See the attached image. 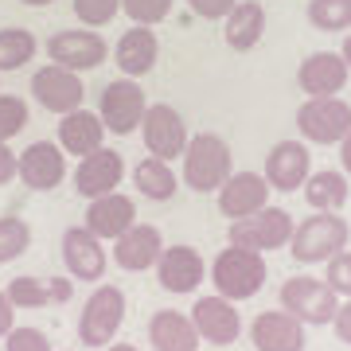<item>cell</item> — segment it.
<instances>
[{
	"mask_svg": "<svg viewBox=\"0 0 351 351\" xmlns=\"http://www.w3.org/2000/svg\"><path fill=\"white\" fill-rule=\"evenodd\" d=\"M348 239H351L348 219H339L336 211H313L308 219L293 226L289 250L301 265H320L328 258H336L339 250H348Z\"/></svg>",
	"mask_w": 351,
	"mask_h": 351,
	"instance_id": "6da1fadb",
	"label": "cell"
},
{
	"mask_svg": "<svg viewBox=\"0 0 351 351\" xmlns=\"http://www.w3.org/2000/svg\"><path fill=\"white\" fill-rule=\"evenodd\" d=\"M180 160H184V184L191 191H203V195L207 191H219L230 180V172H234L230 145L223 137H215V133H195L184 145Z\"/></svg>",
	"mask_w": 351,
	"mask_h": 351,
	"instance_id": "7a4b0ae2",
	"label": "cell"
},
{
	"mask_svg": "<svg viewBox=\"0 0 351 351\" xmlns=\"http://www.w3.org/2000/svg\"><path fill=\"white\" fill-rule=\"evenodd\" d=\"M211 281L219 289V297H226V301H250L265 285V258L258 250L226 246L211 262Z\"/></svg>",
	"mask_w": 351,
	"mask_h": 351,
	"instance_id": "3957f363",
	"label": "cell"
},
{
	"mask_svg": "<svg viewBox=\"0 0 351 351\" xmlns=\"http://www.w3.org/2000/svg\"><path fill=\"white\" fill-rule=\"evenodd\" d=\"M125 320V293L117 285H98L82 304V316H78V339L86 348H106L113 343L117 328Z\"/></svg>",
	"mask_w": 351,
	"mask_h": 351,
	"instance_id": "277c9868",
	"label": "cell"
},
{
	"mask_svg": "<svg viewBox=\"0 0 351 351\" xmlns=\"http://www.w3.org/2000/svg\"><path fill=\"white\" fill-rule=\"evenodd\" d=\"M281 308L293 313L304 328L308 324L320 328V324H332V316L339 308V293L320 277H289L281 285Z\"/></svg>",
	"mask_w": 351,
	"mask_h": 351,
	"instance_id": "5b68a950",
	"label": "cell"
},
{
	"mask_svg": "<svg viewBox=\"0 0 351 351\" xmlns=\"http://www.w3.org/2000/svg\"><path fill=\"white\" fill-rule=\"evenodd\" d=\"M149 110V98H145V90H141L137 78H113L110 86L101 90L98 98V117L106 133H117V137H129V133H137L141 129V117Z\"/></svg>",
	"mask_w": 351,
	"mask_h": 351,
	"instance_id": "8992f818",
	"label": "cell"
},
{
	"mask_svg": "<svg viewBox=\"0 0 351 351\" xmlns=\"http://www.w3.org/2000/svg\"><path fill=\"white\" fill-rule=\"evenodd\" d=\"M293 215L281 211V207H262V211L246 215V219H234L230 223V246H242V250H281L293 239Z\"/></svg>",
	"mask_w": 351,
	"mask_h": 351,
	"instance_id": "52a82bcc",
	"label": "cell"
},
{
	"mask_svg": "<svg viewBox=\"0 0 351 351\" xmlns=\"http://www.w3.org/2000/svg\"><path fill=\"white\" fill-rule=\"evenodd\" d=\"M297 129L313 145H339L351 133V101L343 98H308L297 110Z\"/></svg>",
	"mask_w": 351,
	"mask_h": 351,
	"instance_id": "ba28073f",
	"label": "cell"
},
{
	"mask_svg": "<svg viewBox=\"0 0 351 351\" xmlns=\"http://www.w3.org/2000/svg\"><path fill=\"white\" fill-rule=\"evenodd\" d=\"M32 98L51 113H71V110H82V98H86V86H82V78L75 71H66L59 63H47L39 66L36 75H32Z\"/></svg>",
	"mask_w": 351,
	"mask_h": 351,
	"instance_id": "9c48e42d",
	"label": "cell"
},
{
	"mask_svg": "<svg viewBox=\"0 0 351 351\" xmlns=\"http://www.w3.org/2000/svg\"><path fill=\"white\" fill-rule=\"evenodd\" d=\"M47 55H51V63H59V66H66V71L82 75V71H94V66L106 63L110 47H106V39H101L98 32L71 27V32H55V36L47 39Z\"/></svg>",
	"mask_w": 351,
	"mask_h": 351,
	"instance_id": "30bf717a",
	"label": "cell"
},
{
	"mask_svg": "<svg viewBox=\"0 0 351 351\" xmlns=\"http://www.w3.org/2000/svg\"><path fill=\"white\" fill-rule=\"evenodd\" d=\"M191 324L199 332L203 343H215V348H230V343H239L242 336V316L234 308V301H226V297H199L195 308H191Z\"/></svg>",
	"mask_w": 351,
	"mask_h": 351,
	"instance_id": "8fae6325",
	"label": "cell"
},
{
	"mask_svg": "<svg viewBox=\"0 0 351 351\" xmlns=\"http://www.w3.org/2000/svg\"><path fill=\"white\" fill-rule=\"evenodd\" d=\"M141 137H145L149 156L172 160V156H180L184 145H188V125H184V117H180L172 106L156 101V106H149L145 117H141Z\"/></svg>",
	"mask_w": 351,
	"mask_h": 351,
	"instance_id": "7c38bea8",
	"label": "cell"
},
{
	"mask_svg": "<svg viewBox=\"0 0 351 351\" xmlns=\"http://www.w3.org/2000/svg\"><path fill=\"white\" fill-rule=\"evenodd\" d=\"M16 176H20V184L32 188V191L59 188L63 176H66L63 149H59L55 141H36V145H27V149L16 156Z\"/></svg>",
	"mask_w": 351,
	"mask_h": 351,
	"instance_id": "4fadbf2b",
	"label": "cell"
},
{
	"mask_svg": "<svg viewBox=\"0 0 351 351\" xmlns=\"http://www.w3.org/2000/svg\"><path fill=\"white\" fill-rule=\"evenodd\" d=\"M106 262H110V254H106V246H101V239L94 230H86V226L63 230V265L75 281H90V285L101 281Z\"/></svg>",
	"mask_w": 351,
	"mask_h": 351,
	"instance_id": "5bb4252c",
	"label": "cell"
},
{
	"mask_svg": "<svg viewBox=\"0 0 351 351\" xmlns=\"http://www.w3.org/2000/svg\"><path fill=\"white\" fill-rule=\"evenodd\" d=\"M121 176H125L121 152L101 145V149L86 152V156L78 160V168H75V191H78V195H86V199H98V195L117 191Z\"/></svg>",
	"mask_w": 351,
	"mask_h": 351,
	"instance_id": "9a60e30c",
	"label": "cell"
},
{
	"mask_svg": "<svg viewBox=\"0 0 351 351\" xmlns=\"http://www.w3.org/2000/svg\"><path fill=\"white\" fill-rule=\"evenodd\" d=\"M160 254H164V239L152 223H133L121 239H113V262L121 265L125 274L152 269L160 262Z\"/></svg>",
	"mask_w": 351,
	"mask_h": 351,
	"instance_id": "2e32d148",
	"label": "cell"
},
{
	"mask_svg": "<svg viewBox=\"0 0 351 351\" xmlns=\"http://www.w3.org/2000/svg\"><path fill=\"white\" fill-rule=\"evenodd\" d=\"M262 176L274 191H301L308 180V145L304 141H277L265 156Z\"/></svg>",
	"mask_w": 351,
	"mask_h": 351,
	"instance_id": "e0dca14e",
	"label": "cell"
},
{
	"mask_svg": "<svg viewBox=\"0 0 351 351\" xmlns=\"http://www.w3.org/2000/svg\"><path fill=\"white\" fill-rule=\"evenodd\" d=\"M348 78H351V71L339 51H316L297 71V86L308 98H332V94H339V90L348 86Z\"/></svg>",
	"mask_w": 351,
	"mask_h": 351,
	"instance_id": "ac0fdd59",
	"label": "cell"
},
{
	"mask_svg": "<svg viewBox=\"0 0 351 351\" xmlns=\"http://www.w3.org/2000/svg\"><path fill=\"white\" fill-rule=\"evenodd\" d=\"M269 184H265V176L258 172H230L223 188H219V211L226 219H246V215L262 211L269 207Z\"/></svg>",
	"mask_w": 351,
	"mask_h": 351,
	"instance_id": "d6986e66",
	"label": "cell"
},
{
	"mask_svg": "<svg viewBox=\"0 0 351 351\" xmlns=\"http://www.w3.org/2000/svg\"><path fill=\"white\" fill-rule=\"evenodd\" d=\"M250 339L258 351H304V324L285 308L258 313L250 324Z\"/></svg>",
	"mask_w": 351,
	"mask_h": 351,
	"instance_id": "ffe728a7",
	"label": "cell"
},
{
	"mask_svg": "<svg viewBox=\"0 0 351 351\" xmlns=\"http://www.w3.org/2000/svg\"><path fill=\"white\" fill-rule=\"evenodd\" d=\"M137 223V203L121 195V191H110V195H98V199H90L86 207V230H94L101 242H113L121 239L129 226Z\"/></svg>",
	"mask_w": 351,
	"mask_h": 351,
	"instance_id": "44dd1931",
	"label": "cell"
},
{
	"mask_svg": "<svg viewBox=\"0 0 351 351\" xmlns=\"http://www.w3.org/2000/svg\"><path fill=\"white\" fill-rule=\"evenodd\" d=\"M203 274H207V265H203L199 250H191V246H164L160 262H156V277H160V285L168 293H191V289H199Z\"/></svg>",
	"mask_w": 351,
	"mask_h": 351,
	"instance_id": "7402d4cb",
	"label": "cell"
},
{
	"mask_svg": "<svg viewBox=\"0 0 351 351\" xmlns=\"http://www.w3.org/2000/svg\"><path fill=\"white\" fill-rule=\"evenodd\" d=\"M113 59H117V66H121V75H125V78L149 75L152 66H156V59H160V43H156V32H152V27L133 24L129 32H121L117 47H113Z\"/></svg>",
	"mask_w": 351,
	"mask_h": 351,
	"instance_id": "603a6c76",
	"label": "cell"
},
{
	"mask_svg": "<svg viewBox=\"0 0 351 351\" xmlns=\"http://www.w3.org/2000/svg\"><path fill=\"white\" fill-rule=\"evenodd\" d=\"M4 293L16 308H51V304H66L75 297V281H66V277H16V281H8Z\"/></svg>",
	"mask_w": 351,
	"mask_h": 351,
	"instance_id": "cb8c5ba5",
	"label": "cell"
},
{
	"mask_svg": "<svg viewBox=\"0 0 351 351\" xmlns=\"http://www.w3.org/2000/svg\"><path fill=\"white\" fill-rule=\"evenodd\" d=\"M149 343L156 351H199V332L191 324V316L176 313V308H160L149 320Z\"/></svg>",
	"mask_w": 351,
	"mask_h": 351,
	"instance_id": "d4e9b609",
	"label": "cell"
},
{
	"mask_svg": "<svg viewBox=\"0 0 351 351\" xmlns=\"http://www.w3.org/2000/svg\"><path fill=\"white\" fill-rule=\"evenodd\" d=\"M106 125L94 110H71L63 113V125H59V149L71 156H86V152L101 149Z\"/></svg>",
	"mask_w": 351,
	"mask_h": 351,
	"instance_id": "484cf974",
	"label": "cell"
},
{
	"mask_svg": "<svg viewBox=\"0 0 351 351\" xmlns=\"http://www.w3.org/2000/svg\"><path fill=\"white\" fill-rule=\"evenodd\" d=\"M226 24V43L234 51H250L262 43L265 36V8L258 4V0H239L230 12L223 16Z\"/></svg>",
	"mask_w": 351,
	"mask_h": 351,
	"instance_id": "4316f807",
	"label": "cell"
},
{
	"mask_svg": "<svg viewBox=\"0 0 351 351\" xmlns=\"http://www.w3.org/2000/svg\"><path fill=\"white\" fill-rule=\"evenodd\" d=\"M301 191H304V199H308V211H339L348 203V176L336 172V168L308 172Z\"/></svg>",
	"mask_w": 351,
	"mask_h": 351,
	"instance_id": "83f0119b",
	"label": "cell"
},
{
	"mask_svg": "<svg viewBox=\"0 0 351 351\" xmlns=\"http://www.w3.org/2000/svg\"><path fill=\"white\" fill-rule=\"evenodd\" d=\"M176 172H172V164L160 160V156H145V160L133 168V188L141 191V195H149V199L156 203H168L176 195Z\"/></svg>",
	"mask_w": 351,
	"mask_h": 351,
	"instance_id": "f1b7e54d",
	"label": "cell"
},
{
	"mask_svg": "<svg viewBox=\"0 0 351 351\" xmlns=\"http://www.w3.org/2000/svg\"><path fill=\"white\" fill-rule=\"evenodd\" d=\"M36 59V36L27 27H0V75H12Z\"/></svg>",
	"mask_w": 351,
	"mask_h": 351,
	"instance_id": "f546056e",
	"label": "cell"
},
{
	"mask_svg": "<svg viewBox=\"0 0 351 351\" xmlns=\"http://www.w3.org/2000/svg\"><path fill=\"white\" fill-rule=\"evenodd\" d=\"M308 24L316 32H348L351 0H308Z\"/></svg>",
	"mask_w": 351,
	"mask_h": 351,
	"instance_id": "4dcf8cb0",
	"label": "cell"
},
{
	"mask_svg": "<svg viewBox=\"0 0 351 351\" xmlns=\"http://www.w3.org/2000/svg\"><path fill=\"white\" fill-rule=\"evenodd\" d=\"M32 246V226L20 215H0V265L16 262Z\"/></svg>",
	"mask_w": 351,
	"mask_h": 351,
	"instance_id": "1f68e13d",
	"label": "cell"
},
{
	"mask_svg": "<svg viewBox=\"0 0 351 351\" xmlns=\"http://www.w3.org/2000/svg\"><path fill=\"white\" fill-rule=\"evenodd\" d=\"M27 125V101L20 94H0V141H12Z\"/></svg>",
	"mask_w": 351,
	"mask_h": 351,
	"instance_id": "d6a6232c",
	"label": "cell"
},
{
	"mask_svg": "<svg viewBox=\"0 0 351 351\" xmlns=\"http://www.w3.org/2000/svg\"><path fill=\"white\" fill-rule=\"evenodd\" d=\"M121 8H125V16L133 20V24L152 27L172 12V0H121Z\"/></svg>",
	"mask_w": 351,
	"mask_h": 351,
	"instance_id": "836d02e7",
	"label": "cell"
},
{
	"mask_svg": "<svg viewBox=\"0 0 351 351\" xmlns=\"http://www.w3.org/2000/svg\"><path fill=\"white\" fill-rule=\"evenodd\" d=\"M121 12V0H75V16L86 27H106Z\"/></svg>",
	"mask_w": 351,
	"mask_h": 351,
	"instance_id": "e575fe53",
	"label": "cell"
},
{
	"mask_svg": "<svg viewBox=\"0 0 351 351\" xmlns=\"http://www.w3.org/2000/svg\"><path fill=\"white\" fill-rule=\"evenodd\" d=\"M324 265H328L324 281H328L332 289H336L343 301H348V297H351V250H339L336 258H328Z\"/></svg>",
	"mask_w": 351,
	"mask_h": 351,
	"instance_id": "d590c367",
	"label": "cell"
},
{
	"mask_svg": "<svg viewBox=\"0 0 351 351\" xmlns=\"http://www.w3.org/2000/svg\"><path fill=\"white\" fill-rule=\"evenodd\" d=\"M4 351H55V348L39 328H12L4 336Z\"/></svg>",
	"mask_w": 351,
	"mask_h": 351,
	"instance_id": "8d00e7d4",
	"label": "cell"
},
{
	"mask_svg": "<svg viewBox=\"0 0 351 351\" xmlns=\"http://www.w3.org/2000/svg\"><path fill=\"white\" fill-rule=\"evenodd\" d=\"M234 4H239V0H188V8L195 16H203V20H223Z\"/></svg>",
	"mask_w": 351,
	"mask_h": 351,
	"instance_id": "74e56055",
	"label": "cell"
},
{
	"mask_svg": "<svg viewBox=\"0 0 351 351\" xmlns=\"http://www.w3.org/2000/svg\"><path fill=\"white\" fill-rule=\"evenodd\" d=\"M332 328H336L339 343H351V297L336 308V316H332Z\"/></svg>",
	"mask_w": 351,
	"mask_h": 351,
	"instance_id": "f35d334b",
	"label": "cell"
},
{
	"mask_svg": "<svg viewBox=\"0 0 351 351\" xmlns=\"http://www.w3.org/2000/svg\"><path fill=\"white\" fill-rule=\"evenodd\" d=\"M16 180V152L8 149V141H0V188Z\"/></svg>",
	"mask_w": 351,
	"mask_h": 351,
	"instance_id": "ab89813d",
	"label": "cell"
},
{
	"mask_svg": "<svg viewBox=\"0 0 351 351\" xmlns=\"http://www.w3.org/2000/svg\"><path fill=\"white\" fill-rule=\"evenodd\" d=\"M16 328V304L8 301V293H0V336H8Z\"/></svg>",
	"mask_w": 351,
	"mask_h": 351,
	"instance_id": "60d3db41",
	"label": "cell"
},
{
	"mask_svg": "<svg viewBox=\"0 0 351 351\" xmlns=\"http://www.w3.org/2000/svg\"><path fill=\"white\" fill-rule=\"evenodd\" d=\"M339 160H343V176H351V133L339 141Z\"/></svg>",
	"mask_w": 351,
	"mask_h": 351,
	"instance_id": "b9f144b4",
	"label": "cell"
},
{
	"mask_svg": "<svg viewBox=\"0 0 351 351\" xmlns=\"http://www.w3.org/2000/svg\"><path fill=\"white\" fill-rule=\"evenodd\" d=\"M339 55H343V63H348V71H351V36L343 39V51H339Z\"/></svg>",
	"mask_w": 351,
	"mask_h": 351,
	"instance_id": "7bdbcfd3",
	"label": "cell"
},
{
	"mask_svg": "<svg viewBox=\"0 0 351 351\" xmlns=\"http://www.w3.org/2000/svg\"><path fill=\"white\" fill-rule=\"evenodd\" d=\"M106 351H137L133 343H106Z\"/></svg>",
	"mask_w": 351,
	"mask_h": 351,
	"instance_id": "ee69618b",
	"label": "cell"
},
{
	"mask_svg": "<svg viewBox=\"0 0 351 351\" xmlns=\"http://www.w3.org/2000/svg\"><path fill=\"white\" fill-rule=\"evenodd\" d=\"M20 4H27V8H43V4H51V0H20Z\"/></svg>",
	"mask_w": 351,
	"mask_h": 351,
	"instance_id": "f6af8a7d",
	"label": "cell"
}]
</instances>
